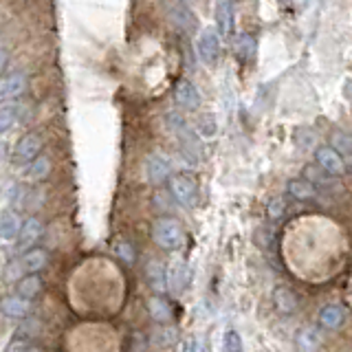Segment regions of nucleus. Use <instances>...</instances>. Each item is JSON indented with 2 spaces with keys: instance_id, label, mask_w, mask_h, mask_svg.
I'll use <instances>...</instances> for the list:
<instances>
[{
  "instance_id": "f257e3e1",
  "label": "nucleus",
  "mask_w": 352,
  "mask_h": 352,
  "mask_svg": "<svg viewBox=\"0 0 352 352\" xmlns=\"http://www.w3.org/2000/svg\"><path fill=\"white\" fill-rule=\"evenodd\" d=\"M165 124L174 132L176 141H179V148L183 152V157L192 163H198L203 159V143H201V135L187 124L185 117H181L179 113H168L165 115Z\"/></svg>"
},
{
  "instance_id": "f03ea898",
  "label": "nucleus",
  "mask_w": 352,
  "mask_h": 352,
  "mask_svg": "<svg viewBox=\"0 0 352 352\" xmlns=\"http://www.w3.org/2000/svg\"><path fill=\"white\" fill-rule=\"evenodd\" d=\"M183 227L176 218H170V216H161L154 220L152 225V240L157 242V245L165 251H176L181 249L183 245Z\"/></svg>"
},
{
  "instance_id": "7ed1b4c3",
  "label": "nucleus",
  "mask_w": 352,
  "mask_h": 352,
  "mask_svg": "<svg viewBox=\"0 0 352 352\" xmlns=\"http://www.w3.org/2000/svg\"><path fill=\"white\" fill-rule=\"evenodd\" d=\"M168 187H170V196L174 198L176 203L183 205V207H194L196 201H198V185L192 176L187 174H172L170 181H168Z\"/></svg>"
},
{
  "instance_id": "20e7f679",
  "label": "nucleus",
  "mask_w": 352,
  "mask_h": 352,
  "mask_svg": "<svg viewBox=\"0 0 352 352\" xmlns=\"http://www.w3.org/2000/svg\"><path fill=\"white\" fill-rule=\"evenodd\" d=\"M198 58L207 66H216L220 58V31L216 27H207L198 36Z\"/></svg>"
},
{
  "instance_id": "39448f33",
  "label": "nucleus",
  "mask_w": 352,
  "mask_h": 352,
  "mask_svg": "<svg viewBox=\"0 0 352 352\" xmlns=\"http://www.w3.org/2000/svg\"><path fill=\"white\" fill-rule=\"evenodd\" d=\"M315 161L322 170H326L333 176H341L348 172V163L344 154H339L333 146H319L315 148Z\"/></svg>"
},
{
  "instance_id": "423d86ee",
  "label": "nucleus",
  "mask_w": 352,
  "mask_h": 352,
  "mask_svg": "<svg viewBox=\"0 0 352 352\" xmlns=\"http://www.w3.org/2000/svg\"><path fill=\"white\" fill-rule=\"evenodd\" d=\"M42 154V137L38 132H29L16 143L14 150V163L16 165H29L31 161H36Z\"/></svg>"
},
{
  "instance_id": "0eeeda50",
  "label": "nucleus",
  "mask_w": 352,
  "mask_h": 352,
  "mask_svg": "<svg viewBox=\"0 0 352 352\" xmlns=\"http://www.w3.org/2000/svg\"><path fill=\"white\" fill-rule=\"evenodd\" d=\"M201 93L198 88L190 82V80H179L174 84V102L181 110H187V113H194L201 106Z\"/></svg>"
},
{
  "instance_id": "6e6552de",
  "label": "nucleus",
  "mask_w": 352,
  "mask_h": 352,
  "mask_svg": "<svg viewBox=\"0 0 352 352\" xmlns=\"http://www.w3.org/2000/svg\"><path fill=\"white\" fill-rule=\"evenodd\" d=\"M146 174H148V181L152 185H161L165 181H170V176H172L170 159L165 157V154H159V152L150 154L148 161H146Z\"/></svg>"
},
{
  "instance_id": "1a4fd4ad",
  "label": "nucleus",
  "mask_w": 352,
  "mask_h": 352,
  "mask_svg": "<svg viewBox=\"0 0 352 352\" xmlns=\"http://www.w3.org/2000/svg\"><path fill=\"white\" fill-rule=\"evenodd\" d=\"M27 75L22 71H14L0 77V102H9V99H18L27 91Z\"/></svg>"
},
{
  "instance_id": "9d476101",
  "label": "nucleus",
  "mask_w": 352,
  "mask_h": 352,
  "mask_svg": "<svg viewBox=\"0 0 352 352\" xmlns=\"http://www.w3.org/2000/svg\"><path fill=\"white\" fill-rule=\"evenodd\" d=\"M42 234H44V225L40 223V218H36V216H31V218H27L25 223H22V227H20V234H18V251H29V249H33L36 247V242L42 238Z\"/></svg>"
},
{
  "instance_id": "9b49d317",
  "label": "nucleus",
  "mask_w": 352,
  "mask_h": 352,
  "mask_svg": "<svg viewBox=\"0 0 352 352\" xmlns=\"http://www.w3.org/2000/svg\"><path fill=\"white\" fill-rule=\"evenodd\" d=\"M187 282H190V269H187V264L181 260H174L168 267V291L172 295H181Z\"/></svg>"
},
{
  "instance_id": "f8f14e48",
  "label": "nucleus",
  "mask_w": 352,
  "mask_h": 352,
  "mask_svg": "<svg viewBox=\"0 0 352 352\" xmlns=\"http://www.w3.org/2000/svg\"><path fill=\"white\" fill-rule=\"evenodd\" d=\"M31 311V302L27 300V297L22 295H7L0 300V313L7 315V317H14V319H22L27 317Z\"/></svg>"
},
{
  "instance_id": "ddd939ff",
  "label": "nucleus",
  "mask_w": 352,
  "mask_h": 352,
  "mask_svg": "<svg viewBox=\"0 0 352 352\" xmlns=\"http://www.w3.org/2000/svg\"><path fill=\"white\" fill-rule=\"evenodd\" d=\"M47 262H49V253L44 251V249H29L22 253V258L18 260V267L22 273H38L42 271L44 267H47Z\"/></svg>"
},
{
  "instance_id": "4468645a",
  "label": "nucleus",
  "mask_w": 352,
  "mask_h": 352,
  "mask_svg": "<svg viewBox=\"0 0 352 352\" xmlns=\"http://www.w3.org/2000/svg\"><path fill=\"white\" fill-rule=\"evenodd\" d=\"M286 192H289V196H293L295 201H304V203L315 201L317 194H319L317 187L308 179H304V176L302 179H291L289 183H286Z\"/></svg>"
},
{
  "instance_id": "2eb2a0df",
  "label": "nucleus",
  "mask_w": 352,
  "mask_h": 352,
  "mask_svg": "<svg viewBox=\"0 0 352 352\" xmlns=\"http://www.w3.org/2000/svg\"><path fill=\"white\" fill-rule=\"evenodd\" d=\"M216 27L220 36H231V31H234V3L231 0H218L216 3Z\"/></svg>"
},
{
  "instance_id": "dca6fc26",
  "label": "nucleus",
  "mask_w": 352,
  "mask_h": 352,
  "mask_svg": "<svg viewBox=\"0 0 352 352\" xmlns=\"http://www.w3.org/2000/svg\"><path fill=\"white\" fill-rule=\"evenodd\" d=\"M319 324L328 330H337L346 324V308L339 304H328L319 311Z\"/></svg>"
},
{
  "instance_id": "f3484780",
  "label": "nucleus",
  "mask_w": 352,
  "mask_h": 352,
  "mask_svg": "<svg viewBox=\"0 0 352 352\" xmlns=\"http://www.w3.org/2000/svg\"><path fill=\"white\" fill-rule=\"evenodd\" d=\"M146 278L150 282V286L157 293H163L168 291V271H165V267L159 262V260H150L148 267H146Z\"/></svg>"
},
{
  "instance_id": "a211bd4d",
  "label": "nucleus",
  "mask_w": 352,
  "mask_h": 352,
  "mask_svg": "<svg viewBox=\"0 0 352 352\" xmlns=\"http://www.w3.org/2000/svg\"><path fill=\"white\" fill-rule=\"evenodd\" d=\"M322 337L315 328H302L295 337V350L297 352H319Z\"/></svg>"
},
{
  "instance_id": "6ab92c4d",
  "label": "nucleus",
  "mask_w": 352,
  "mask_h": 352,
  "mask_svg": "<svg viewBox=\"0 0 352 352\" xmlns=\"http://www.w3.org/2000/svg\"><path fill=\"white\" fill-rule=\"evenodd\" d=\"M273 304H275V308H278V313H282V315H293L297 311V297L291 289H286V286L275 289Z\"/></svg>"
},
{
  "instance_id": "aec40b11",
  "label": "nucleus",
  "mask_w": 352,
  "mask_h": 352,
  "mask_svg": "<svg viewBox=\"0 0 352 352\" xmlns=\"http://www.w3.org/2000/svg\"><path fill=\"white\" fill-rule=\"evenodd\" d=\"M25 174H27L29 181H36V183L49 179V174H51V161L44 157V154H40L36 161H31L29 165H25Z\"/></svg>"
},
{
  "instance_id": "412c9836",
  "label": "nucleus",
  "mask_w": 352,
  "mask_h": 352,
  "mask_svg": "<svg viewBox=\"0 0 352 352\" xmlns=\"http://www.w3.org/2000/svg\"><path fill=\"white\" fill-rule=\"evenodd\" d=\"M170 16L176 22V27H181L185 31H194L196 29V18H194V14L181 3V0H179V5H170Z\"/></svg>"
},
{
  "instance_id": "4be33fe9",
  "label": "nucleus",
  "mask_w": 352,
  "mask_h": 352,
  "mask_svg": "<svg viewBox=\"0 0 352 352\" xmlns=\"http://www.w3.org/2000/svg\"><path fill=\"white\" fill-rule=\"evenodd\" d=\"M148 313L150 317L154 319V322H159V324H165V322H170L172 319V306L170 302H165L163 297H152V300L148 302Z\"/></svg>"
},
{
  "instance_id": "5701e85b",
  "label": "nucleus",
  "mask_w": 352,
  "mask_h": 352,
  "mask_svg": "<svg viewBox=\"0 0 352 352\" xmlns=\"http://www.w3.org/2000/svg\"><path fill=\"white\" fill-rule=\"evenodd\" d=\"M304 172V179L311 181L315 187H335V176L333 174H328L326 170H322L319 165H306V168L302 170Z\"/></svg>"
},
{
  "instance_id": "b1692460",
  "label": "nucleus",
  "mask_w": 352,
  "mask_h": 352,
  "mask_svg": "<svg viewBox=\"0 0 352 352\" xmlns=\"http://www.w3.org/2000/svg\"><path fill=\"white\" fill-rule=\"evenodd\" d=\"M20 227H22V223L14 212H5L3 216H0V238H5V240L18 238Z\"/></svg>"
},
{
  "instance_id": "393cba45",
  "label": "nucleus",
  "mask_w": 352,
  "mask_h": 352,
  "mask_svg": "<svg viewBox=\"0 0 352 352\" xmlns=\"http://www.w3.org/2000/svg\"><path fill=\"white\" fill-rule=\"evenodd\" d=\"M40 291H42V280L38 273H27L25 278L18 280V295L27 297V300L36 297Z\"/></svg>"
},
{
  "instance_id": "a878e982",
  "label": "nucleus",
  "mask_w": 352,
  "mask_h": 352,
  "mask_svg": "<svg viewBox=\"0 0 352 352\" xmlns=\"http://www.w3.org/2000/svg\"><path fill=\"white\" fill-rule=\"evenodd\" d=\"M256 38H251V36H238V40H236V53L240 55L242 60L245 62H249V60H253V55H256Z\"/></svg>"
},
{
  "instance_id": "bb28decb",
  "label": "nucleus",
  "mask_w": 352,
  "mask_h": 352,
  "mask_svg": "<svg viewBox=\"0 0 352 352\" xmlns=\"http://www.w3.org/2000/svg\"><path fill=\"white\" fill-rule=\"evenodd\" d=\"M216 130H218V126H216V119L212 115H201V117H198V121H196V132L203 139L216 137Z\"/></svg>"
},
{
  "instance_id": "cd10ccee",
  "label": "nucleus",
  "mask_w": 352,
  "mask_h": 352,
  "mask_svg": "<svg viewBox=\"0 0 352 352\" xmlns=\"http://www.w3.org/2000/svg\"><path fill=\"white\" fill-rule=\"evenodd\" d=\"M16 119H18V113L16 108L11 106H0V135H5L11 128L16 126Z\"/></svg>"
},
{
  "instance_id": "c85d7f7f",
  "label": "nucleus",
  "mask_w": 352,
  "mask_h": 352,
  "mask_svg": "<svg viewBox=\"0 0 352 352\" xmlns=\"http://www.w3.org/2000/svg\"><path fill=\"white\" fill-rule=\"evenodd\" d=\"M223 348L225 352H242V337L238 335V330L229 328L223 337Z\"/></svg>"
},
{
  "instance_id": "c756f323",
  "label": "nucleus",
  "mask_w": 352,
  "mask_h": 352,
  "mask_svg": "<svg viewBox=\"0 0 352 352\" xmlns=\"http://www.w3.org/2000/svg\"><path fill=\"white\" fill-rule=\"evenodd\" d=\"M333 148L339 152V154H344V157H352V137L344 135V132H337V135L333 137Z\"/></svg>"
},
{
  "instance_id": "7c9ffc66",
  "label": "nucleus",
  "mask_w": 352,
  "mask_h": 352,
  "mask_svg": "<svg viewBox=\"0 0 352 352\" xmlns=\"http://www.w3.org/2000/svg\"><path fill=\"white\" fill-rule=\"evenodd\" d=\"M115 253L117 256L124 260L126 264H135V260H137V253H135V247L130 245V242H126V240H119L117 245H115Z\"/></svg>"
},
{
  "instance_id": "2f4dec72",
  "label": "nucleus",
  "mask_w": 352,
  "mask_h": 352,
  "mask_svg": "<svg viewBox=\"0 0 352 352\" xmlns=\"http://www.w3.org/2000/svg\"><path fill=\"white\" fill-rule=\"evenodd\" d=\"M282 214H284V201L282 198H273V201L269 203V216L273 220H278Z\"/></svg>"
},
{
  "instance_id": "473e14b6",
  "label": "nucleus",
  "mask_w": 352,
  "mask_h": 352,
  "mask_svg": "<svg viewBox=\"0 0 352 352\" xmlns=\"http://www.w3.org/2000/svg\"><path fill=\"white\" fill-rule=\"evenodd\" d=\"M174 335H176V330L174 328H168V330H163L161 333V339H157V344H170V341L174 339Z\"/></svg>"
},
{
  "instance_id": "72a5a7b5",
  "label": "nucleus",
  "mask_w": 352,
  "mask_h": 352,
  "mask_svg": "<svg viewBox=\"0 0 352 352\" xmlns=\"http://www.w3.org/2000/svg\"><path fill=\"white\" fill-rule=\"evenodd\" d=\"M179 352H196V341H194V339H185V341H181Z\"/></svg>"
},
{
  "instance_id": "f704fd0d",
  "label": "nucleus",
  "mask_w": 352,
  "mask_h": 352,
  "mask_svg": "<svg viewBox=\"0 0 352 352\" xmlns=\"http://www.w3.org/2000/svg\"><path fill=\"white\" fill-rule=\"evenodd\" d=\"M7 64H9V53L5 49H0V77H3L5 69H7Z\"/></svg>"
},
{
  "instance_id": "c9c22d12",
  "label": "nucleus",
  "mask_w": 352,
  "mask_h": 352,
  "mask_svg": "<svg viewBox=\"0 0 352 352\" xmlns=\"http://www.w3.org/2000/svg\"><path fill=\"white\" fill-rule=\"evenodd\" d=\"M7 159V146H5V141H0V161H5Z\"/></svg>"
},
{
  "instance_id": "e433bc0d",
  "label": "nucleus",
  "mask_w": 352,
  "mask_h": 352,
  "mask_svg": "<svg viewBox=\"0 0 352 352\" xmlns=\"http://www.w3.org/2000/svg\"><path fill=\"white\" fill-rule=\"evenodd\" d=\"M346 97H348L350 102H352V80H350V82L346 84Z\"/></svg>"
},
{
  "instance_id": "4c0bfd02",
  "label": "nucleus",
  "mask_w": 352,
  "mask_h": 352,
  "mask_svg": "<svg viewBox=\"0 0 352 352\" xmlns=\"http://www.w3.org/2000/svg\"><path fill=\"white\" fill-rule=\"evenodd\" d=\"M25 352H40V348H36V346H33V344H29V346L25 348Z\"/></svg>"
},
{
  "instance_id": "58836bf2",
  "label": "nucleus",
  "mask_w": 352,
  "mask_h": 352,
  "mask_svg": "<svg viewBox=\"0 0 352 352\" xmlns=\"http://www.w3.org/2000/svg\"><path fill=\"white\" fill-rule=\"evenodd\" d=\"M348 170L352 172V157H350V161H348Z\"/></svg>"
},
{
  "instance_id": "ea45409f",
  "label": "nucleus",
  "mask_w": 352,
  "mask_h": 352,
  "mask_svg": "<svg viewBox=\"0 0 352 352\" xmlns=\"http://www.w3.org/2000/svg\"><path fill=\"white\" fill-rule=\"evenodd\" d=\"M280 3H282V5H286V3H289V0H280Z\"/></svg>"
},
{
  "instance_id": "a19ab883",
  "label": "nucleus",
  "mask_w": 352,
  "mask_h": 352,
  "mask_svg": "<svg viewBox=\"0 0 352 352\" xmlns=\"http://www.w3.org/2000/svg\"><path fill=\"white\" fill-rule=\"evenodd\" d=\"M181 3H192V0H181Z\"/></svg>"
}]
</instances>
